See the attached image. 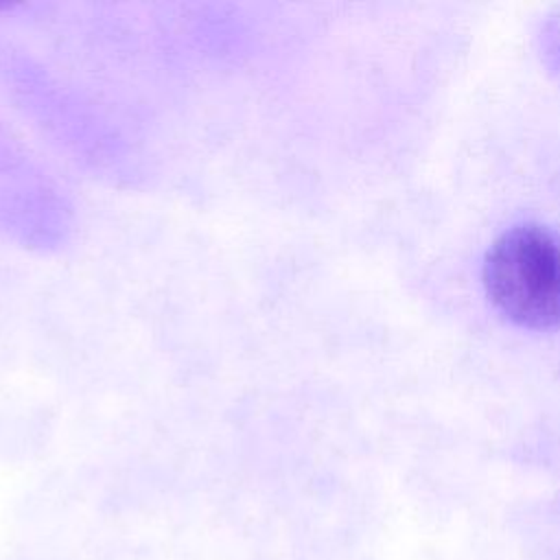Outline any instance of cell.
I'll return each mask as SVG.
<instances>
[{"instance_id": "cell-1", "label": "cell", "mask_w": 560, "mask_h": 560, "mask_svg": "<svg viewBox=\"0 0 560 560\" xmlns=\"http://www.w3.org/2000/svg\"><path fill=\"white\" fill-rule=\"evenodd\" d=\"M483 284L514 324L536 330L560 326V243L545 228L505 230L486 254Z\"/></svg>"}]
</instances>
